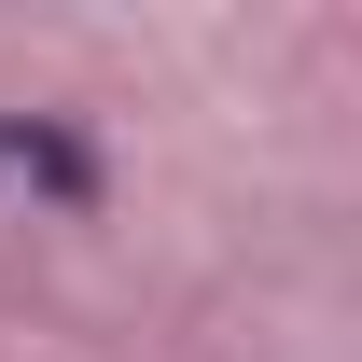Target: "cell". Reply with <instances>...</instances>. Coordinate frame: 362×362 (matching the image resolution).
I'll list each match as a JSON object with an SVG mask.
<instances>
[{
	"instance_id": "cell-1",
	"label": "cell",
	"mask_w": 362,
	"mask_h": 362,
	"mask_svg": "<svg viewBox=\"0 0 362 362\" xmlns=\"http://www.w3.org/2000/svg\"><path fill=\"white\" fill-rule=\"evenodd\" d=\"M0 181H28V195H84V153L56 126H0Z\"/></svg>"
}]
</instances>
